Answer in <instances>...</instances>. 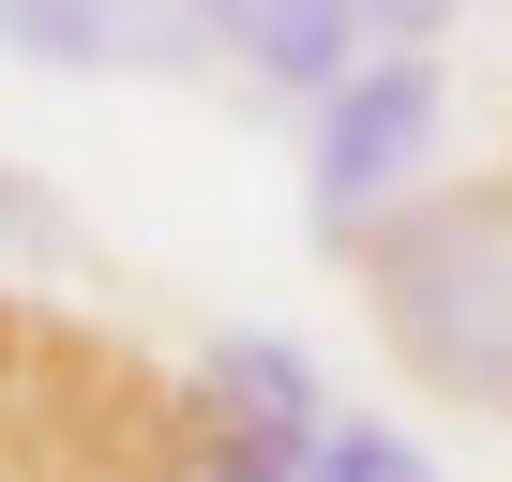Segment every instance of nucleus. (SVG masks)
Listing matches in <instances>:
<instances>
[{"label": "nucleus", "mask_w": 512, "mask_h": 482, "mask_svg": "<svg viewBox=\"0 0 512 482\" xmlns=\"http://www.w3.org/2000/svg\"><path fill=\"white\" fill-rule=\"evenodd\" d=\"M166 16H196L226 61H256V76H272V91H347L362 61H377V31L347 16V0H166Z\"/></svg>", "instance_id": "20e7f679"}, {"label": "nucleus", "mask_w": 512, "mask_h": 482, "mask_svg": "<svg viewBox=\"0 0 512 482\" xmlns=\"http://www.w3.org/2000/svg\"><path fill=\"white\" fill-rule=\"evenodd\" d=\"M0 46L46 76H121V61H181V31H151L136 0H0Z\"/></svg>", "instance_id": "39448f33"}, {"label": "nucleus", "mask_w": 512, "mask_h": 482, "mask_svg": "<svg viewBox=\"0 0 512 482\" xmlns=\"http://www.w3.org/2000/svg\"><path fill=\"white\" fill-rule=\"evenodd\" d=\"M302 482H437V467H422V437H407V422H362V407H347V422L317 437V467H302Z\"/></svg>", "instance_id": "423d86ee"}, {"label": "nucleus", "mask_w": 512, "mask_h": 482, "mask_svg": "<svg viewBox=\"0 0 512 482\" xmlns=\"http://www.w3.org/2000/svg\"><path fill=\"white\" fill-rule=\"evenodd\" d=\"M347 16H362V31H377V46H437V31H452V16H467V0H347Z\"/></svg>", "instance_id": "0eeeda50"}, {"label": "nucleus", "mask_w": 512, "mask_h": 482, "mask_svg": "<svg viewBox=\"0 0 512 482\" xmlns=\"http://www.w3.org/2000/svg\"><path fill=\"white\" fill-rule=\"evenodd\" d=\"M362 302L407 377L512 422V181H452L362 241Z\"/></svg>", "instance_id": "f257e3e1"}, {"label": "nucleus", "mask_w": 512, "mask_h": 482, "mask_svg": "<svg viewBox=\"0 0 512 482\" xmlns=\"http://www.w3.org/2000/svg\"><path fill=\"white\" fill-rule=\"evenodd\" d=\"M181 392H196L211 437H256V452H287V467H317V437H332V392H317V362L287 332H226Z\"/></svg>", "instance_id": "7ed1b4c3"}, {"label": "nucleus", "mask_w": 512, "mask_h": 482, "mask_svg": "<svg viewBox=\"0 0 512 482\" xmlns=\"http://www.w3.org/2000/svg\"><path fill=\"white\" fill-rule=\"evenodd\" d=\"M422 151H437V46H377V61L317 106V151H302V211H317V241H377Z\"/></svg>", "instance_id": "f03ea898"}]
</instances>
